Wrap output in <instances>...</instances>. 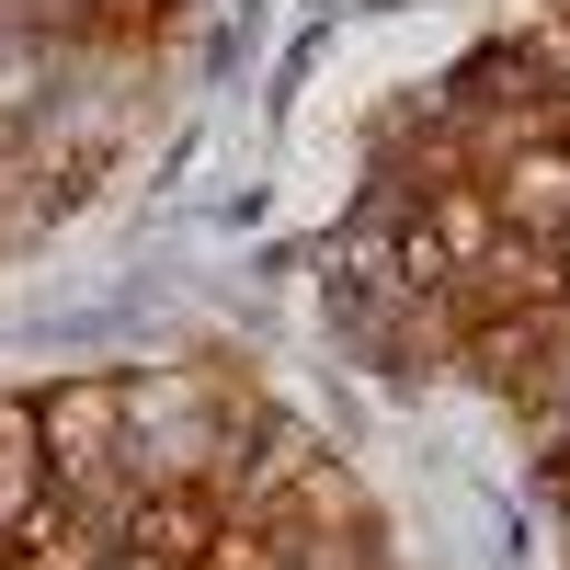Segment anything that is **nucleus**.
<instances>
[{"instance_id":"1","label":"nucleus","mask_w":570,"mask_h":570,"mask_svg":"<svg viewBox=\"0 0 570 570\" xmlns=\"http://www.w3.org/2000/svg\"><path fill=\"white\" fill-rule=\"evenodd\" d=\"M35 411V445H46V480H58L80 513H104V537H115V480H126V376H58Z\"/></svg>"},{"instance_id":"2","label":"nucleus","mask_w":570,"mask_h":570,"mask_svg":"<svg viewBox=\"0 0 570 570\" xmlns=\"http://www.w3.org/2000/svg\"><path fill=\"white\" fill-rule=\"evenodd\" d=\"M445 365H468L513 411H548L559 400V308H456Z\"/></svg>"},{"instance_id":"3","label":"nucleus","mask_w":570,"mask_h":570,"mask_svg":"<svg viewBox=\"0 0 570 570\" xmlns=\"http://www.w3.org/2000/svg\"><path fill=\"white\" fill-rule=\"evenodd\" d=\"M228 525V491L206 480V468H171V480H137L126 513H115V548H149V559H183V570H206Z\"/></svg>"},{"instance_id":"4","label":"nucleus","mask_w":570,"mask_h":570,"mask_svg":"<svg viewBox=\"0 0 570 570\" xmlns=\"http://www.w3.org/2000/svg\"><path fill=\"white\" fill-rule=\"evenodd\" d=\"M480 183H491V206H502L513 240H570V149H559V137H525V149H502Z\"/></svg>"},{"instance_id":"5","label":"nucleus","mask_w":570,"mask_h":570,"mask_svg":"<svg viewBox=\"0 0 570 570\" xmlns=\"http://www.w3.org/2000/svg\"><path fill=\"white\" fill-rule=\"evenodd\" d=\"M411 217L434 228V252H445L456 274L502 252V206H491V183H480V171H434V183H411Z\"/></svg>"},{"instance_id":"6","label":"nucleus","mask_w":570,"mask_h":570,"mask_svg":"<svg viewBox=\"0 0 570 570\" xmlns=\"http://www.w3.org/2000/svg\"><path fill=\"white\" fill-rule=\"evenodd\" d=\"M46 491H58V480H46V445H35V411L12 400V411H0V537H23V513H35Z\"/></svg>"},{"instance_id":"7","label":"nucleus","mask_w":570,"mask_h":570,"mask_svg":"<svg viewBox=\"0 0 570 570\" xmlns=\"http://www.w3.org/2000/svg\"><path fill=\"white\" fill-rule=\"evenodd\" d=\"M513 58L537 69V91H548V115H559V104H570V0H559V12H548V23L525 35V46H513Z\"/></svg>"},{"instance_id":"8","label":"nucleus","mask_w":570,"mask_h":570,"mask_svg":"<svg viewBox=\"0 0 570 570\" xmlns=\"http://www.w3.org/2000/svg\"><path fill=\"white\" fill-rule=\"evenodd\" d=\"M160 23H171V0H104L80 35H115V46H126V35H160Z\"/></svg>"},{"instance_id":"9","label":"nucleus","mask_w":570,"mask_h":570,"mask_svg":"<svg viewBox=\"0 0 570 570\" xmlns=\"http://www.w3.org/2000/svg\"><path fill=\"white\" fill-rule=\"evenodd\" d=\"M104 570H183V559H149V548H104Z\"/></svg>"},{"instance_id":"10","label":"nucleus","mask_w":570,"mask_h":570,"mask_svg":"<svg viewBox=\"0 0 570 570\" xmlns=\"http://www.w3.org/2000/svg\"><path fill=\"white\" fill-rule=\"evenodd\" d=\"M548 137H559V149H570V104H559V115H548Z\"/></svg>"},{"instance_id":"11","label":"nucleus","mask_w":570,"mask_h":570,"mask_svg":"<svg viewBox=\"0 0 570 570\" xmlns=\"http://www.w3.org/2000/svg\"><path fill=\"white\" fill-rule=\"evenodd\" d=\"M559 308H570V240H559Z\"/></svg>"}]
</instances>
